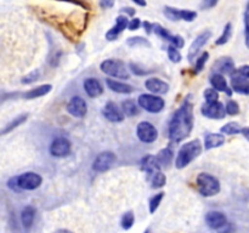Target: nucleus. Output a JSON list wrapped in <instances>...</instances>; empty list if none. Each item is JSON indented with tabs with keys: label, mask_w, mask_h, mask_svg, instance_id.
<instances>
[{
	"label": "nucleus",
	"mask_w": 249,
	"mask_h": 233,
	"mask_svg": "<svg viewBox=\"0 0 249 233\" xmlns=\"http://www.w3.org/2000/svg\"><path fill=\"white\" fill-rule=\"evenodd\" d=\"M231 36H232V24L229 22V23H226L225 27H224L221 35L215 40V45H225V44L230 40Z\"/></svg>",
	"instance_id": "obj_33"
},
{
	"label": "nucleus",
	"mask_w": 249,
	"mask_h": 233,
	"mask_svg": "<svg viewBox=\"0 0 249 233\" xmlns=\"http://www.w3.org/2000/svg\"><path fill=\"white\" fill-rule=\"evenodd\" d=\"M134 2H135L136 5H139V6H146V1H139V0H134Z\"/></svg>",
	"instance_id": "obj_54"
},
{
	"label": "nucleus",
	"mask_w": 249,
	"mask_h": 233,
	"mask_svg": "<svg viewBox=\"0 0 249 233\" xmlns=\"http://www.w3.org/2000/svg\"><path fill=\"white\" fill-rule=\"evenodd\" d=\"M134 223H135V215H134L133 211L129 210V211H126V213H124L123 216H122V218H121L122 228L125 231H128L133 227Z\"/></svg>",
	"instance_id": "obj_35"
},
{
	"label": "nucleus",
	"mask_w": 249,
	"mask_h": 233,
	"mask_svg": "<svg viewBox=\"0 0 249 233\" xmlns=\"http://www.w3.org/2000/svg\"><path fill=\"white\" fill-rule=\"evenodd\" d=\"M129 26V19L126 17V15H119L116 18V24L109 29L106 33V39L108 41H113L118 39V36L125 31V28H128Z\"/></svg>",
	"instance_id": "obj_15"
},
{
	"label": "nucleus",
	"mask_w": 249,
	"mask_h": 233,
	"mask_svg": "<svg viewBox=\"0 0 249 233\" xmlns=\"http://www.w3.org/2000/svg\"><path fill=\"white\" fill-rule=\"evenodd\" d=\"M231 89H232V91L237 92V94L246 95V96H248L249 95V80L240 77V75L236 74V73L233 72V74L231 75Z\"/></svg>",
	"instance_id": "obj_22"
},
{
	"label": "nucleus",
	"mask_w": 249,
	"mask_h": 233,
	"mask_svg": "<svg viewBox=\"0 0 249 233\" xmlns=\"http://www.w3.org/2000/svg\"><path fill=\"white\" fill-rule=\"evenodd\" d=\"M83 86H84L88 96L91 97V99H96L104 94V86L96 78H87L83 83Z\"/></svg>",
	"instance_id": "obj_19"
},
{
	"label": "nucleus",
	"mask_w": 249,
	"mask_h": 233,
	"mask_svg": "<svg viewBox=\"0 0 249 233\" xmlns=\"http://www.w3.org/2000/svg\"><path fill=\"white\" fill-rule=\"evenodd\" d=\"M236 74H238L240 77L245 78V79L249 80V65H245L240 68H236L235 70Z\"/></svg>",
	"instance_id": "obj_43"
},
{
	"label": "nucleus",
	"mask_w": 249,
	"mask_h": 233,
	"mask_svg": "<svg viewBox=\"0 0 249 233\" xmlns=\"http://www.w3.org/2000/svg\"><path fill=\"white\" fill-rule=\"evenodd\" d=\"M211 36H212L211 32L206 31V32H203V33L199 34V35L195 39L194 43H192L191 46H190L189 53H187V57H189L190 61H192L195 57H196L197 53L201 51V49L203 48L207 43H208V40L211 39Z\"/></svg>",
	"instance_id": "obj_17"
},
{
	"label": "nucleus",
	"mask_w": 249,
	"mask_h": 233,
	"mask_svg": "<svg viewBox=\"0 0 249 233\" xmlns=\"http://www.w3.org/2000/svg\"><path fill=\"white\" fill-rule=\"evenodd\" d=\"M140 26H141V19L138 18V17H135V18H133L129 21L128 29L129 31H136V29L140 28Z\"/></svg>",
	"instance_id": "obj_45"
},
{
	"label": "nucleus",
	"mask_w": 249,
	"mask_h": 233,
	"mask_svg": "<svg viewBox=\"0 0 249 233\" xmlns=\"http://www.w3.org/2000/svg\"><path fill=\"white\" fill-rule=\"evenodd\" d=\"M121 11L124 12V14L129 15V16H134V15H135V12H136V10L133 9V7H123Z\"/></svg>",
	"instance_id": "obj_50"
},
{
	"label": "nucleus",
	"mask_w": 249,
	"mask_h": 233,
	"mask_svg": "<svg viewBox=\"0 0 249 233\" xmlns=\"http://www.w3.org/2000/svg\"><path fill=\"white\" fill-rule=\"evenodd\" d=\"M219 233H232L233 232V225L232 223L228 222L220 231H218Z\"/></svg>",
	"instance_id": "obj_47"
},
{
	"label": "nucleus",
	"mask_w": 249,
	"mask_h": 233,
	"mask_svg": "<svg viewBox=\"0 0 249 233\" xmlns=\"http://www.w3.org/2000/svg\"><path fill=\"white\" fill-rule=\"evenodd\" d=\"M204 99H206V102H218L219 92L213 87H209V89L204 90Z\"/></svg>",
	"instance_id": "obj_41"
},
{
	"label": "nucleus",
	"mask_w": 249,
	"mask_h": 233,
	"mask_svg": "<svg viewBox=\"0 0 249 233\" xmlns=\"http://www.w3.org/2000/svg\"><path fill=\"white\" fill-rule=\"evenodd\" d=\"M164 12L165 17L170 21H186V22H192L196 19L197 12L191 11V10H181L177 9V7L172 6H164Z\"/></svg>",
	"instance_id": "obj_10"
},
{
	"label": "nucleus",
	"mask_w": 249,
	"mask_h": 233,
	"mask_svg": "<svg viewBox=\"0 0 249 233\" xmlns=\"http://www.w3.org/2000/svg\"><path fill=\"white\" fill-rule=\"evenodd\" d=\"M7 187L11 189H14L15 192H19L21 189L18 188V186H17V180L16 177H12V179H10L9 181H7Z\"/></svg>",
	"instance_id": "obj_46"
},
{
	"label": "nucleus",
	"mask_w": 249,
	"mask_h": 233,
	"mask_svg": "<svg viewBox=\"0 0 249 233\" xmlns=\"http://www.w3.org/2000/svg\"><path fill=\"white\" fill-rule=\"evenodd\" d=\"M117 157L111 150H104L96 155L94 163H92V170L96 172H105L111 169L112 165L116 163Z\"/></svg>",
	"instance_id": "obj_9"
},
{
	"label": "nucleus",
	"mask_w": 249,
	"mask_h": 233,
	"mask_svg": "<svg viewBox=\"0 0 249 233\" xmlns=\"http://www.w3.org/2000/svg\"><path fill=\"white\" fill-rule=\"evenodd\" d=\"M218 4V1H213V0H208V1H203L201 4L202 9L207 10V9H211V7H214L215 5Z\"/></svg>",
	"instance_id": "obj_48"
},
{
	"label": "nucleus",
	"mask_w": 249,
	"mask_h": 233,
	"mask_svg": "<svg viewBox=\"0 0 249 233\" xmlns=\"http://www.w3.org/2000/svg\"><path fill=\"white\" fill-rule=\"evenodd\" d=\"M141 169H142L143 171L147 172V175H150L156 171H160L162 167L158 165L157 159H156L155 155L147 154L142 158V160H141Z\"/></svg>",
	"instance_id": "obj_26"
},
{
	"label": "nucleus",
	"mask_w": 249,
	"mask_h": 233,
	"mask_svg": "<svg viewBox=\"0 0 249 233\" xmlns=\"http://www.w3.org/2000/svg\"><path fill=\"white\" fill-rule=\"evenodd\" d=\"M198 192L203 197H214L220 192V182L208 172H201L196 179Z\"/></svg>",
	"instance_id": "obj_3"
},
{
	"label": "nucleus",
	"mask_w": 249,
	"mask_h": 233,
	"mask_svg": "<svg viewBox=\"0 0 249 233\" xmlns=\"http://www.w3.org/2000/svg\"><path fill=\"white\" fill-rule=\"evenodd\" d=\"M121 108L125 116H135L140 113V107H138V104L133 100H125L122 102Z\"/></svg>",
	"instance_id": "obj_30"
},
{
	"label": "nucleus",
	"mask_w": 249,
	"mask_h": 233,
	"mask_svg": "<svg viewBox=\"0 0 249 233\" xmlns=\"http://www.w3.org/2000/svg\"><path fill=\"white\" fill-rule=\"evenodd\" d=\"M224 143H225V136L223 133H207L204 137V148L207 150L221 147Z\"/></svg>",
	"instance_id": "obj_24"
},
{
	"label": "nucleus",
	"mask_w": 249,
	"mask_h": 233,
	"mask_svg": "<svg viewBox=\"0 0 249 233\" xmlns=\"http://www.w3.org/2000/svg\"><path fill=\"white\" fill-rule=\"evenodd\" d=\"M155 157L160 167L168 166V165L172 164L173 159H174V150H172V147H165L160 150Z\"/></svg>",
	"instance_id": "obj_27"
},
{
	"label": "nucleus",
	"mask_w": 249,
	"mask_h": 233,
	"mask_svg": "<svg viewBox=\"0 0 249 233\" xmlns=\"http://www.w3.org/2000/svg\"><path fill=\"white\" fill-rule=\"evenodd\" d=\"M213 70L215 74L232 75L233 72L236 70L235 62H233L230 57H223L219 61H216L215 65H214Z\"/></svg>",
	"instance_id": "obj_20"
},
{
	"label": "nucleus",
	"mask_w": 249,
	"mask_h": 233,
	"mask_svg": "<svg viewBox=\"0 0 249 233\" xmlns=\"http://www.w3.org/2000/svg\"><path fill=\"white\" fill-rule=\"evenodd\" d=\"M36 208L32 205H27L22 209L21 211V223L23 226V228L29 230V228L33 226L34 218H36Z\"/></svg>",
	"instance_id": "obj_25"
},
{
	"label": "nucleus",
	"mask_w": 249,
	"mask_h": 233,
	"mask_svg": "<svg viewBox=\"0 0 249 233\" xmlns=\"http://www.w3.org/2000/svg\"><path fill=\"white\" fill-rule=\"evenodd\" d=\"M168 57L172 61L173 63H179L181 61V53H180L179 49H177L175 46L169 45L168 46Z\"/></svg>",
	"instance_id": "obj_38"
},
{
	"label": "nucleus",
	"mask_w": 249,
	"mask_h": 233,
	"mask_svg": "<svg viewBox=\"0 0 249 233\" xmlns=\"http://www.w3.org/2000/svg\"><path fill=\"white\" fill-rule=\"evenodd\" d=\"M228 222V217L221 211H209L206 215V223L211 230L220 231Z\"/></svg>",
	"instance_id": "obj_16"
},
{
	"label": "nucleus",
	"mask_w": 249,
	"mask_h": 233,
	"mask_svg": "<svg viewBox=\"0 0 249 233\" xmlns=\"http://www.w3.org/2000/svg\"><path fill=\"white\" fill-rule=\"evenodd\" d=\"M102 116H104L107 120L111 121V123H121V121H123L124 118H125L121 107H118L112 101L107 102V103L105 104L104 109H102Z\"/></svg>",
	"instance_id": "obj_14"
},
{
	"label": "nucleus",
	"mask_w": 249,
	"mask_h": 233,
	"mask_svg": "<svg viewBox=\"0 0 249 233\" xmlns=\"http://www.w3.org/2000/svg\"><path fill=\"white\" fill-rule=\"evenodd\" d=\"M67 112L74 118H84L88 113V104L80 96H73L67 103Z\"/></svg>",
	"instance_id": "obj_13"
},
{
	"label": "nucleus",
	"mask_w": 249,
	"mask_h": 233,
	"mask_svg": "<svg viewBox=\"0 0 249 233\" xmlns=\"http://www.w3.org/2000/svg\"><path fill=\"white\" fill-rule=\"evenodd\" d=\"M143 233H150V231H148V230H146L145 232H143Z\"/></svg>",
	"instance_id": "obj_55"
},
{
	"label": "nucleus",
	"mask_w": 249,
	"mask_h": 233,
	"mask_svg": "<svg viewBox=\"0 0 249 233\" xmlns=\"http://www.w3.org/2000/svg\"><path fill=\"white\" fill-rule=\"evenodd\" d=\"M148 179H150L152 188H162L167 183V176L162 171H156L153 174H150Z\"/></svg>",
	"instance_id": "obj_31"
},
{
	"label": "nucleus",
	"mask_w": 249,
	"mask_h": 233,
	"mask_svg": "<svg viewBox=\"0 0 249 233\" xmlns=\"http://www.w3.org/2000/svg\"><path fill=\"white\" fill-rule=\"evenodd\" d=\"M242 133H243V136H245V137L249 141V126H248V128H243Z\"/></svg>",
	"instance_id": "obj_52"
},
{
	"label": "nucleus",
	"mask_w": 249,
	"mask_h": 233,
	"mask_svg": "<svg viewBox=\"0 0 249 233\" xmlns=\"http://www.w3.org/2000/svg\"><path fill=\"white\" fill-rule=\"evenodd\" d=\"M129 67H130L131 72L136 75H145L148 73V70L143 69V68H141L140 66L136 65V63H130V66H129Z\"/></svg>",
	"instance_id": "obj_44"
},
{
	"label": "nucleus",
	"mask_w": 249,
	"mask_h": 233,
	"mask_svg": "<svg viewBox=\"0 0 249 233\" xmlns=\"http://www.w3.org/2000/svg\"><path fill=\"white\" fill-rule=\"evenodd\" d=\"M208 58H209V53L207 52V51H204V52L197 58L196 65H195V73H196V74H198V73H201L202 70L204 69V66H206Z\"/></svg>",
	"instance_id": "obj_37"
},
{
	"label": "nucleus",
	"mask_w": 249,
	"mask_h": 233,
	"mask_svg": "<svg viewBox=\"0 0 249 233\" xmlns=\"http://www.w3.org/2000/svg\"><path fill=\"white\" fill-rule=\"evenodd\" d=\"M145 86L152 95H164L169 91V84L158 78H148L145 82Z\"/></svg>",
	"instance_id": "obj_18"
},
{
	"label": "nucleus",
	"mask_w": 249,
	"mask_h": 233,
	"mask_svg": "<svg viewBox=\"0 0 249 233\" xmlns=\"http://www.w3.org/2000/svg\"><path fill=\"white\" fill-rule=\"evenodd\" d=\"M27 119H28V113H23V114H19V116H17L16 118L12 119L10 123H7L6 125H5L4 128L0 130V136L7 135L9 133H11L12 130H15V129L18 128L19 125H22V124L27 120Z\"/></svg>",
	"instance_id": "obj_29"
},
{
	"label": "nucleus",
	"mask_w": 249,
	"mask_h": 233,
	"mask_svg": "<svg viewBox=\"0 0 249 233\" xmlns=\"http://www.w3.org/2000/svg\"><path fill=\"white\" fill-rule=\"evenodd\" d=\"M242 130L243 128L237 121H230L220 129V133L223 135H237V133H242Z\"/></svg>",
	"instance_id": "obj_32"
},
{
	"label": "nucleus",
	"mask_w": 249,
	"mask_h": 233,
	"mask_svg": "<svg viewBox=\"0 0 249 233\" xmlns=\"http://www.w3.org/2000/svg\"><path fill=\"white\" fill-rule=\"evenodd\" d=\"M17 186L21 191H34L43 183V177L33 171H27L16 176Z\"/></svg>",
	"instance_id": "obj_6"
},
{
	"label": "nucleus",
	"mask_w": 249,
	"mask_h": 233,
	"mask_svg": "<svg viewBox=\"0 0 249 233\" xmlns=\"http://www.w3.org/2000/svg\"><path fill=\"white\" fill-rule=\"evenodd\" d=\"M201 113L203 114V116L208 119H224L226 116V109L225 106L221 103L220 101L218 102H206V103L202 106Z\"/></svg>",
	"instance_id": "obj_11"
},
{
	"label": "nucleus",
	"mask_w": 249,
	"mask_h": 233,
	"mask_svg": "<svg viewBox=\"0 0 249 233\" xmlns=\"http://www.w3.org/2000/svg\"><path fill=\"white\" fill-rule=\"evenodd\" d=\"M202 152V143L199 140H192L190 142L184 143L179 150L175 159V166L177 169H184L191 162H194Z\"/></svg>",
	"instance_id": "obj_2"
},
{
	"label": "nucleus",
	"mask_w": 249,
	"mask_h": 233,
	"mask_svg": "<svg viewBox=\"0 0 249 233\" xmlns=\"http://www.w3.org/2000/svg\"><path fill=\"white\" fill-rule=\"evenodd\" d=\"M136 136L143 143H152L157 140L158 130L150 121H141L136 128Z\"/></svg>",
	"instance_id": "obj_8"
},
{
	"label": "nucleus",
	"mask_w": 249,
	"mask_h": 233,
	"mask_svg": "<svg viewBox=\"0 0 249 233\" xmlns=\"http://www.w3.org/2000/svg\"><path fill=\"white\" fill-rule=\"evenodd\" d=\"M106 84L111 91L117 92V94L129 95V94H131V92L135 91V87H133L131 85H129V84H125V83L118 82V80H116V79H107Z\"/></svg>",
	"instance_id": "obj_23"
},
{
	"label": "nucleus",
	"mask_w": 249,
	"mask_h": 233,
	"mask_svg": "<svg viewBox=\"0 0 249 233\" xmlns=\"http://www.w3.org/2000/svg\"><path fill=\"white\" fill-rule=\"evenodd\" d=\"M243 19H245V43L249 49V2H247V6H246Z\"/></svg>",
	"instance_id": "obj_39"
},
{
	"label": "nucleus",
	"mask_w": 249,
	"mask_h": 233,
	"mask_svg": "<svg viewBox=\"0 0 249 233\" xmlns=\"http://www.w3.org/2000/svg\"><path fill=\"white\" fill-rule=\"evenodd\" d=\"M126 45L130 48H150L151 43L142 36H131L126 40Z\"/></svg>",
	"instance_id": "obj_34"
},
{
	"label": "nucleus",
	"mask_w": 249,
	"mask_h": 233,
	"mask_svg": "<svg viewBox=\"0 0 249 233\" xmlns=\"http://www.w3.org/2000/svg\"><path fill=\"white\" fill-rule=\"evenodd\" d=\"M194 104L186 99L184 103L175 111L169 123V138L172 142L178 143L187 138L194 130Z\"/></svg>",
	"instance_id": "obj_1"
},
{
	"label": "nucleus",
	"mask_w": 249,
	"mask_h": 233,
	"mask_svg": "<svg viewBox=\"0 0 249 233\" xmlns=\"http://www.w3.org/2000/svg\"><path fill=\"white\" fill-rule=\"evenodd\" d=\"M143 28H145L146 33L151 34L153 32V23H150V22L145 21L143 22Z\"/></svg>",
	"instance_id": "obj_49"
},
{
	"label": "nucleus",
	"mask_w": 249,
	"mask_h": 233,
	"mask_svg": "<svg viewBox=\"0 0 249 233\" xmlns=\"http://www.w3.org/2000/svg\"><path fill=\"white\" fill-rule=\"evenodd\" d=\"M153 33L156 35L160 36L163 40L169 41L170 45L175 46L177 49H181L184 48L185 45V40L181 35H174V34L170 33L168 29H165L164 27L160 26V23H153Z\"/></svg>",
	"instance_id": "obj_12"
},
{
	"label": "nucleus",
	"mask_w": 249,
	"mask_h": 233,
	"mask_svg": "<svg viewBox=\"0 0 249 233\" xmlns=\"http://www.w3.org/2000/svg\"><path fill=\"white\" fill-rule=\"evenodd\" d=\"M51 89H53V86H51L50 84L40 85V86L33 87V89L29 90V91L24 92L23 97L26 100L38 99V97H43V96H45V95H48L49 92L51 91Z\"/></svg>",
	"instance_id": "obj_28"
},
{
	"label": "nucleus",
	"mask_w": 249,
	"mask_h": 233,
	"mask_svg": "<svg viewBox=\"0 0 249 233\" xmlns=\"http://www.w3.org/2000/svg\"><path fill=\"white\" fill-rule=\"evenodd\" d=\"M138 103L141 108L150 113H160L164 109L165 102L162 97L152 94H142L139 96Z\"/></svg>",
	"instance_id": "obj_5"
},
{
	"label": "nucleus",
	"mask_w": 249,
	"mask_h": 233,
	"mask_svg": "<svg viewBox=\"0 0 249 233\" xmlns=\"http://www.w3.org/2000/svg\"><path fill=\"white\" fill-rule=\"evenodd\" d=\"M113 5H114L113 1H107V0H106V1L104 0V1L100 2V6H101L102 9H111Z\"/></svg>",
	"instance_id": "obj_51"
},
{
	"label": "nucleus",
	"mask_w": 249,
	"mask_h": 233,
	"mask_svg": "<svg viewBox=\"0 0 249 233\" xmlns=\"http://www.w3.org/2000/svg\"><path fill=\"white\" fill-rule=\"evenodd\" d=\"M209 82H211L212 86H213L214 90H216L218 92H225L228 96H232V89L229 86L228 82H226L224 75L213 73V75L211 77Z\"/></svg>",
	"instance_id": "obj_21"
},
{
	"label": "nucleus",
	"mask_w": 249,
	"mask_h": 233,
	"mask_svg": "<svg viewBox=\"0 0 249 233\" xmlns=\"http://www.w3.org/2000/svg\"><path fill=\"white\" fill-rule=\"evenodd\" d=\"M225 109H226V114H229V116H236V114L240 113V106H238L237 102L233 101V100L228 101V103H226L225 106Z\"/></svg>",
	"instance_id": "obj_40"
},
{
	"label": "nucleus",
	"mask_w": 249,
	"mask_h": 233,
	"mask_svg": "<svg viewBox=\"0 0 249 233\" xmlns=\"http://www.w3.org/2000/svg\"><path fill=\"white\" fill-rule=\"evenodd\" d=\"M55 233H73V232H72V231H70V230H66V228H61V230L56 231Z\"/></svg>",
	"instance_id": "obj_53"
},
{
	"label": "nucleus",
	"mask_w": 249,
	"mask_h": 233,
	"mask_svg": "<svg viewBox=\"0 0 249 233\" xmlns=\"http://www.w3.org/2000/svg\"><path fill=\"white\" fill-rule=\"evenodd\" d=\"M71 150H72V143L67 137H63V136L53 138L49 147V152L55 158L67 157L71 154Z\"/></svg>",
	"instance_id": "obj_7"
},
{
	"label": "nucleus",
	"mask_w": 249,
	"mask_h": 233,
	"mask_svg": "<svg viewBox=\"0 0 249 233\" xmlns=\"http://www.w3.org/2000/svg\"><path fill=\"white\" fill-rule=\"evenodd\" d=\"M102 72L105 74L109 75V77L118 78V79H129L130 78V73L126 68L125 63L121 60H116V58H109V60H105L100 65Z\"/></svg>",
	"instance_id": "obj_4"
},
{
	"label": "nucleus",
	"mask_w": 249,
	"mask_h": 233,
	"mask_svg": "<svg viewBox=\"0 0 249 233\" xmlns=\"http://www.w3.org/2000/svg\"><path fill=\"white\" fill-rule=\"evenodd\" d=\"M39 75H40L39 70H33V72H31L29 74L24 75V77L22 78L21 83H22V84H24V85L32 84V83H36V80L39 79Z\"/></svg>",
	"instance_id": "obj_42"
},
{
	"label": "nucleus",
	"mask_w": 249,
	"mask_h": 233,
	"mask_svg": "<svg viewBox=\"0 0 249 233\" xmlns=\"http://www.w3.org/2000/svg\"><path fill=\"white\" fill-rule=\"evenodd\" d=\"M163 198H164V193L163 192H160V193L155 194L152 198L150 199V203H148V208H150V213L155 214V211L157 210L160 204L162 203Z\"/></svg>",
	"instance_id": "obj_36"
}]
</instances>
